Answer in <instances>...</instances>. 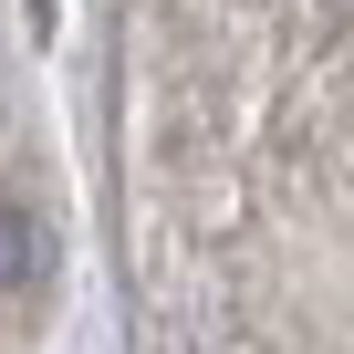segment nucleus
<instances>
[{"mask_svg":"<svg viewBox=\"0 0 354 354\" xmlns=\"http://www.w3.org/2000/svg\"><path fill=\"white\" fill-rule=\"evenodd\" d=\"M42 281V219L0 198V292H32Z\"/></svg>","mask_w":354,"mask_h":354,"instance_id":"obj_1","label":"nucleus"}]
</instances>
